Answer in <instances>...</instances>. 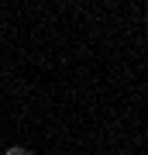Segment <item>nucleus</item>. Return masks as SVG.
<instances>
[{
	"label": "nucleus",
	"instance_id": "1",
	"mask_svg": "<svg viewBox=\"0 0 148 155\" xmlns=\"http://www.w3.org/2000/svg\"><path fill=\"white\" fill-rule=\"evenodd\" d=\"M4 155H35V152H31V148H24V145H11Z\"/></svg>",
	"mask_w": 148,
	"mask_h": 155
}]
</instances>
